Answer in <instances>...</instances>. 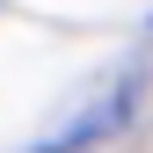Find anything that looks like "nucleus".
I'll return each instance as SVG.
<instances>
[{
  "mask_svg": "<svg viewBox=\"0 0 153 153\" xmlns=\"http://www.w3.org/2000/svg\"><path fill=\"white\" fill-rule=\"evenodd\" d=\"M131 109H139V73H124V80H109L95 102L80 109V117H66L51 139H36L29 153H88V146H102V139H117V131L131 124Z\"/></svg>",
  "mask_w": 153,
  "mask_h": 153,
  "instance_id": "obj_1",
  "label": "nucleus"
}]
</instances>
